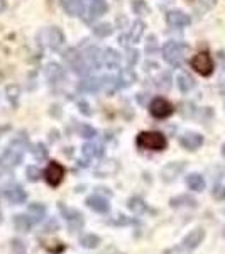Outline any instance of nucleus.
<instances>
[{
  "mask_svg": "<svg viewBox=\"0 0 225 254\" xmlns=\"http://www.w3.org/2000/svg\"><path fill=\"white\" fill-rule=\"evenodd\" d=\"M222 154H224V156H225V144L222 146Z\"/></svg>",
  "mask_w": 225,
  "mask_h": 254,
  "instance_id": "8fccbe9b",
  "label": "nucleus"
},
{
  "mask_svg": "<svg viewBox=\"0 0 225 254\" xmlns=\"http://www.w3.org/2000/svg\"><path fill=\"white\" fill-rule=\"evenodd\" d=\"M10 249L14 254H26L27 253V248H26V243L20 239H12L10 241Z\"/></svg>",
  "mask_w": 225,
  "mask_h": 254,
  "instance_id": "72a5a7b5",
  "label": "nucleus"
},
{
  "mask_svg": "<svg viewBox=\"0 0 225 254\" xmlns=\"http://www.w3.org/2000/svg\"><path fill=\"white\" fill-rule=\"evenodd\" d=\"M78 132H80V136L85 139H93L97 136V130L93 129V127H90L88 124H81L78 127Z\"/></svg>",
  "mask_w": 225,
  "mask_h": 254,
  "instance_id": "f704fd0d",
  "label": "nucleus"
},
{
  "mask_svg": "<svg viewBox=\"0 0 225 254\" xmlns=\"http://www.w3.org/2000/svg\"><path fill=\"white\" fill-rule=\"evenodd\" d=\"M19 93H20V90H19L17 85H10V87H7V95H9V100H10L14 105H17Z\"/></svg>",
  "mask_w": 225,
  "mask_h": 254,
  "instance_id": "4c0bfd02",
  "label": "nucleus"
},
{
  "mask_svg": "<svg viewBox=\"0 0 225 254\" xmlns=\"http://www.w3.org/2000/svg\"><path fill=\"white\" fill-rule=\"evenodd\" d=\"M59 229V225L56 220H49V222L46 224V227H44V232H56Z\"/></svg>",
  "mask_w": 225,
  "mask_h": 254,
  "instance_id": "79ce46f5",
  "label": "nucleus"
},
{
  "mask_svg": "<svg viewBox=\"0 0 225 254\" xmlns=\"http://www.w3.org/2000/svg\"><path fill=\"white\" fill-rule=\"evenodd\" d=\"M0 222H2V212H0Z\"/></svg>",
  "mask_w": 225,
  "mask_h": 254,
  "instance_id": "3c124183",
  "label": "nucleus"
},
{
  "mask_svg": "<svg viewBox=\"0 0 225 254\" xmlns=\"http://www.w3.org/2000/svg\"><path fill=\"white\" fill-rule=\"evenodd\" d=\"M190 64H191V68L202 76H210L212 73H214V60H212V56L208 55L207 51L196 53L193 58H191Z\"/></svg>",
  "mask_w": 225,
  "mask_h": 254,
  "instance_id": "0eeeda50",
  "label": "nucleus"
},
{
  "mask_svg": "<svg viewBox=\"0 0 225 254\" xmlns=\"http://www.w3.org/2000/svg\"><path fill=\"white\" fill-rule=\"evenodd\" d=\"M100 88H104L105 92H107V95H113V93L120 88V85H118V78L117 76H110V75L104 76V78L100 80Z\"/></svg>",
  "mask_w": 225,
  "mask_h": 254,
  "instance_id": "bb28decb",
  "label": "nucleus"
},
{
  "mask_svg": "<svg viewBox=\"0 0 225 254\" xmlns=\"http://www.w3.org/2000/svg\"><path fill=\"white\" fill-rule=\"evenodd\" d=\"M149 112L156 119H166L174 114V105L169 104L165 98H154L149 104Z\"/></svg>",
  "mask_w": 225,
  "mask_h": 254,
  "instance_id": "1a4fd4ad",
  "label": "nucleus"
},
{
  "mask_svg": "<svg viewBox=\"0 0 225 254\" xmlns=\"http://www.w3.org/2000/svg\"><path fill=\"white\" fill-rule=\"evenodd\" d=\"M185 170V163L183 161H173V163H168V165L161 170V180L166 183H171L178 178L179 175L183 173Z\"/></svg>",
  "mask_w": 225,
  "mask_h": 254,
  "instance_id": "f8f14e48",
  "label": "nucleus"
},
{
  "mask_svg": "<svg viewBox=\"0 0 225 254\" xmlns=\"http://www.w3.org/2000/svg\"><path fill=\"white\" fill-rule=\"evenodd\" d=\"M63 60L66 63V66L71 69L73 73L76 75H87L88 73V64L85 61V56L83 53L78 51L76 48H68L66 51L63 53Z\"/></svg>",
  "mask_w": 225,
  "mask_h": 254,
  "instance_id": "20e7f679",
  "label": "nucleus"
},
{
  "mask_svg": "<svg viewBox=\"0 0 225 254\" xmlns=\"http://www.w3.org/2000/svg\"><path fill=\"white\" fill-rule=\"evenodd\" d=\"M61 5L68 15H81L83 12V0H61Z\"/></svg>",
  "mask_w": 225,
  "mask_h": 254,
  "instance_id": "5701e85b",
  "label": "nucleus"
},
{
  "mask_svg": "<svg viewBox=\"0 0 225 254\" xmlns=\"http://www.w3.org/2000/svg\"><path fill=\"white\" fill-rule=\"evenodd\" d=\"M127 207H129V210L132 212V214H136V215L146 214V212L149 210V207H147L146 203H144V200L137 198V196H134V198H129Z\"/></svg>",
  "mask_w": 225,
  "mask_h": 254,
  "instance_id": "c85d7f7f",
  "label": "nucleus"
},
{
  "mask_svg": "<svg viewBox=\"0 0 225 254\" xmlns=\"http://www.w3.org/2000/svg\"><path fill=\"white\" fill-rule=\"evenodd\" d=\"M58 207H59V212L64 217V220H66L69 232H78V231L83 229L85 217H83V214H81L80 210L71 208V207H66L64 203H58Z\"/></svg>",
  "mask_w": 225,
  "mask_h": 254,
  "instance_id": "423d86ee",
  "label": "nucleus"
},
{
  "mask_svg": "<svg viewBox=\"0 0 225 254\" xmlns=\"http://www.w3.org/2000/svg\"><path fill=\"white\" fill-rule=\"evenodd\" d=\"M81 151H83V156L87 159H97V158H100L102 154H104L102 146L95 144V142H87V144L81 147Z\"/></svg>",
  "mask_w": 225,
  "mask_h": 254,
  "instance_id": "cd10ccee",
  "label": "nucleus"
},
{
  "mask_svg": "<svg viewBox=\"0 0 225 254\" xmlns=\"http://www.w3.org/2000/svg\"><path fill=\"white\" fill-rule=\"evenodd\" d=\"M100 241H102L100 236H97V234H85L80 237V244H81V248H85V249L97 248V246L100 244Z\"/></svg>",
  "mask_w": 225,
  "mask_h": 254,
  "instance_id": "2f4dec72",
  "label": "nucleus"
},
{
  "mask_svg": "<svg viewBox=\"0 0 225 254\" xmlns=\"http://www.w3.org/2000/svg\"><path fill=\"white\" fill-rule=\"evenodd\" d=\"M44 73H46V78L49 81H53V83H58L64 76V69L61 68L58 63H49L46 69H44Z\"/></svg>",
  "mask_w": 225,
  "mask_h": 254,
  "instance_id": "412c9836",
  "label": "nucleus"
},
{
  "mask_svg": "<svg viewBox=\"0 0 225 254\" xmlns=\"http://www.w3.org/2000/svg\"><path fill=\"white\" fill-rule=\"evenodd\" d=\"M219 90H220V93H222V95H225V80L222 81V83H220Z\"/></svg>",
  "mask_w": 225,
  "mask_h": 254,
  "instance_id": "49530a36",
  "label": "nucleus"
},
{
  "mask_svg": "<svg viewBox=\"0 0 225 254\" xmlns=\"http://www.w3.org/2000/svg\"><path fill=\"white\" fill-rule=\"evenodd\" d=\"M110 254H125V253H120V251H117L115 248H112L110 249Z\"/></svg>",
  "mask_w": 225,
  "mask_h": 254,
  "instance_id": "de8ad7c7",
  "label": "nucleus"
},
{
  "mask_svg": "<svg viewBox=\"0 0 225 254\" xmlns=\"http://www.w3.org/2000/svg\"><path fill=\"white\" fill-rule=\"evenodd\" d=\"M93 32L97 36H100V38H107V36L112 34V27L109 24H98V26L93 27Z\"/></svg>",
  "mask_w": 225,
  "mask_h": 254,
  "instance_id": "e433bc0d",
  "label": "nucleus"
},
{
  "mask_svg": "<svg viewBox=\"0 0 225 254\" xmlns=\"http://www.w3.org/2000/svg\"><path fill=\"white\" fill-rule=\"evenodd\" d=\"M212 196L215 200H225V187L222 185H217L214 187V191H212Z\"/></svg>",
  "mask_w": 225,
  "mask_h": 254,
  "instance_id": "a19ab883",
  "label": "nucleus"
},
{
  "mask_svg": "<svg viewBox=\"0 0 225 254\" xmlns=\"http://www.w3.org/2000/svg\"><path fill=\"white\" fill-rule=\"evenodd\" d=\"M179 144L185 147L186 151H196L203 144V136L196 132H186L185 136H181V139H179Z\"/></svg>",
  "mask_w": 225,
  "mask_h": 254,
  "instance_id": "a211bd4d",
  "label": "nucleus"
},
{
  "mask_svg": "<svg viewBox=\"0 0 225 254\" xmlns=\"http://www.w3.org/2000/svg\"><path fill=\"white\" fill-rule=\"evenodd\" d=\"M142 34H144V22L142 20H136V22L132 24V27H130V32L127 36H124V38H120L118 41H122V44H136L139 43V39L142 38Z\"/></svg>",
  "mask_w": 225,
  "mask_h": 254,
  "instance_id": "2eb2a0df",
  "label": "nucleus"
},
{
  "mask_svg": "<svg viewBox=\"0 0 225 254\" xmlns=\"http://www.w3.org/2000/svg\"><path fill=\"white\" fill-rule=\"evenodd\" d=\"M132 9L137 12V14H141V15H144V14H147L149 12V9H147V5L142 0H137V2H134L132 3Z\"/></svg>",
  "mask_w": 225,
  "mask_h": 254,
  "instance_id": "ea45409f",
  "label": "nucleus"
},
{
  "mask_svg": "<svg viewBox=\"0 0 225 254\" xmlns=\"http://www.w3.org/2000/svg\"><path fill=\"white\" fill-rule=\"evenodd\" d=\"M85 203H87L88 208H92L93 212H98V214H107V212L110 210L107 198H104V196H100V195L88 196V198L85 200Z\"/></svg>",
  "mask_w": 225,
  "mask_h": 254,
  "instance_id": "f3484780",
  "label": "nucleus"
},
{
  "mask_svg": "<svg viewBox=\"0 0 225 254\" xmlns=\"http://www.w3.org/2000/svg\"><path fill=\"white\" fill-rule=\"evenodd\" d=\"M117 78H118V85H120V88H124V87H129V85H132L134 81H136V73H134L130 68H125V69H122L120 75H118Z\"/></svg>",
  "mask_w": 225,
  "mask_h": 254,
  "instance_id": "c756f323",
  "label": "nucleus"
},
{
  "mask_svg": "<svg viewBox=\"0 0 225 254\" xmlns=\"http://www.w3.org/2000/svg\"><path fill=\"white\" fill-rule=\"evenodd\" d=\"M78 107L81 109V112H83L85 116H90V114H92V110H90V105L85 100H80L78 102Z\"/></svg>",
  "mask_w": 225,
  "mask_h": 254,
  "instance_id": "c03bdc74",
  "label": "nucleus"
},
{
  "mask_svg": "<svg viewBox=\"0 0 225 254\" xmlns=\"http://www.w3.org/2000/svg\"><path fill=\"white\" fill-rule=\"evenodd\" d=\"M3 193H5V198L9 200L10 203H14V205H22L27 200L26 190H24L22 185H19V183H9V185L5 187V190H3Z\"/></svg>",
  "mask_w": 225,
  "mask_h": 254,
  "instance_id": "9d476101",
  "label": "nucleus"
},
{
  "mask_svg": "<svg viewBox=\"0 0 225 254\" xmlns=\"http://www.w3.org/2000/svg\"><path fill=\"white\" fill-rule=\"evenodd\" d=\"M188 44L179 43V41H169L163 46V58L168 64L174 68H179L185 61L186 55H188Z\"/></svg>",
  "mask_w": 225,
  "mask_h": 254,
  "instance_id": "f257e3e1",
  "label": "nucleus"
},
{
  "mask_svg": "<svg viewBox=\"0 0 225 254\" xmlns=\"http://www.w3.org/2000/svg\"><path fill=\"white\" fill-rule=\"evenodd\" d=\"M78 88L83 90V92H97V90L100 88V80H97V78H85V80L80 81Z\"/></svg>",
  "mask_w": 225,
  "mask_h": 254,
  "instance_id": "473e14b6",
  "label": "nucleus"
},
{
  "mask_svg": "<svg viewBox=\"0 0 225 254\" xmlns=\"http://www.w3.org/2000/svg\"><path fill=\"white\" fill-rule=\"evenodd\" d=\"M178 87H179V90H181L183 93H188L190 90H193L195 80L191 78V76L188 75V73H183V75L178 76Z\"/></svg>",
  "mask_w": 225,
  "mask_h": 254,
  "instance_id": "7c9ffc66",
  "label": "nucleus"
},
{
  "mask_svg": "<svg viewBox=\"0 0 225 254\" xmlns=\"http://www.w3.org/2000/svg\"><path fill=\"white\" fill-rule=\"evenodd\" d=\"M24 147L26 146H24L19 139H15L10 144V147H7V149L0 154V170L9 171V170H14L15 166H19V163L22 161Z\"/></svg>",
  "mask_w": 225,
  "mask_h": 254,
  "instance_id": "f03ea898",
  "label": "nucleus"
},
{
  "mask_svg": "<svg viewBox=\"0 0 225 254\" xmlns=\"http://www.w3.org/2000/svg\"><path fill=\"white\" fill-rule=\"evenodd\" d=\"M118 170H120V166H118V163L115 159H107V161L100 163V165L95 168V175L100 176V178H105V176L115 175Z\"/></svg>",
  "mask_w": 225,
  "mask_h": 254,
  "instance_id": "6ab92c4d",
  "label": "nucleus"
},
{
  "mask_svg": "<svg viewBox=\"0 0 225 254\" xmlns=\"http://www.w3.org/2000/svg\"><path fill=\"white\" fill-rule=\"evenodd\" d=\"M27 215L31 217L32 219V222L34 224H38V222H41V220L46 217V207L43 205V203H31L29 205V212H27Z\"/></svg>",
  "mask_w": 225,
  "mask_h": 254,
  "instance_id": "a878e982",
  "label": "nucleus"
},
{
  "mask_svg": "<svg viewBox=\"0 0 225 254\" xmlns=\"http://www.w3.org/2000/svg\"><path fill=\"white\" fill-rule=\"evenodd\" d=\"M169 205L173 208H179V207H190V208H195L196 207V200L193 196L190 195H178L174 198L169 200Z\"/></svg>",
  "mask_w": 225,
  "mask_h": 254,
  "instance_id": "393cba45",
  "label": "nucleus"
},
{
  "mask_svg": "<svg viewBox=\"0 0 225 254\" xmlns=\"http://www.w3.org/2000/svg\"><path fill=\"white\" fill-rule=\"evenodd\" d=\"M85 61H87L90 69H97L102 64V51L95 46H90L85 51Z\"/></svg>",
  "mask_w": 225,
  "mask_h": 254,
  "instance_id": "aec40b11",
  "label": "nucleus"
},
{
  "mask_svg": "<svg viewBox=\"0 0 225 254\" xmlns=\"http://www.w3.org/2000/svg\"><path fill=\"white\" fill-rule=\"evenodd\" d=\"M186 185L193 191H203L205 190V178L198 173H191L186 176Z\"/></svg>",
  "mask_w": 225,
  "mask_h": 254,
  "instance_id": "b1692460",
  "label": "nucleus"
},
{
  "mask_svg": "<svg viewBox=\"0 0 225 254\" xmlns=\"http://www.w3.org/2000/svg\"><path fill=\"white\" fill-rule=\"evenodd\" d=\"M203 239H205V231H203L202 227H196V229H193V231L188 232V234L183 237L181 248L188 249V251H193V249H196L200 244L203 243Z\"/></svg>",
  "mask_w": 225,
  "mask_h": 254,
  "instance_id": "9b49d317",
  "label": "nucleus"
},
{
  "mask_svg": "<svg viewBox=\"0 0 225 254\" xmlns=\"http://www.w3.org/2000/svg\"><path fill=\"white\" fill-rule=\"evenodd\" d=\"M32 154H34L36 159L44 161V159L48 158V149L44 147V144H36V146H32Z\"/></svg>",
  "mask_w": 225,
  "mask_h": 254,
  "instance_id": "c9c22d12",
  "label": "nucleus"
},
{
  "mask_svg": "<svg viewBox=\"0 0 225 254\" xmlns=\"http://www.w3.org/2000/svg\"><path fill=\"white\" fill-rule=\"evenodd\" d=\"M219 61H220V66H222V69H225V51L219 53Z\"/></svg>",
  "mask_w": 225,
  "mask_h": 254,
  "instance_id": "a18cd8bd",
  "label": "nucleus"
},
{
  "mask_svg": "<svg viewBox=\"0 0 225 254\" xmlns=\"http://www.w3.org/2000/svg\"><path fill=\"white\" fill-rule=\"evenodd\" d=\"M102 64L109 69H117L120 68V55L112 48H107L102 51Z\"/></svg>",
  "mask_w": 225,
  "mask_h": 254,
  "instance_id": "dca6fc26",
  "label": "nucleus"
},
{
  "mask_svg": "<svg viewBox=\"0 0 225 254\" xmlns=\"http://www.w3.org/2000/svg\"><path fill=\"white\" fill-rule=\"evenodd\" d=\"M166 22L169 24L171 27H186V26H190L191 19H190V15L181 10H171L166 14Z\"/></svg>",
  "mask_w": 225,
  "mask_h": 254,
  "instance_id": "4468645a",
  "label": "nucleus"
},
{
  "mask_svg": "<svg viewBox=\"0 0 225 254\" xmlns=\"http://www.w3.org/2000/svg\"><path fill=\"white\" fill-rule=\"evenodd\" d=\"M136 144L139 149H147V151H165L168 146L166 137L161 132H141L136 137Z\"/></svg>",
  "mask_w": 225,
  "mask_h": 254,
  "instance_id": "7ed1b4c3",
  "label": "nucleus"
},
{
  "mask_svg": "<svg viewBox=\"0 0 225 254\" xmlns=\"http://www.w3.org/2000/svg\"><path fill=\"white\" fill-rule=\"evenodd\" d=\"M38 39L41 44L48 46L49 49H59L64 43V34L61 29L53 26V27H46V29L41 31L38 34Z\"/></svg>",
  "mask_w": 225,
  "mask_h": 254,
  "instance_id": "39448f33",
  "label": "nucleus"
},
{
  "mask_svg": "<svg viewBox=\"0 0 225 254\" xmlns=\"http://www.w3.org/2000/svg\"><path fill=\"white\" fill-rule=\"evenodd\" d=\"M5 9V0H0V12Z\"/></svg>",
  "mask_w": 225,
  "mask_h": 254,
  "instance_id": "09e8293b",
  "label": "nucleus"
},
{
  "mask_svg": "<svg viewBox=\"0 0 225 254\" xmlns=\"http://www.w3.org/2000/svg\"><path fill=\"white\" fill-rule=\"evenodd\" d=\"M32 219L27 214H17L14 217V227L19 232H29L32 227Z\"/></svg>",
  "mask_w": 225,
  "mask_h": 254,
  "instance_id": "4be33fe9",
  "label": "nucleus"
},
{
  "mask_svg": "<svg viewBox=\"0 0 225 254\" xmlns=\"http://www.w3.org/2000/svg\"><path fill=\"white\" fill-rule=\"evenodd\" d=\"M107 2L105 0H88V9L83 12L85 15V20L90 22V20L100 17V15H104L105 12H107Z\"/></svg>",
  "mask_w": 225,
  "mask_h": 254,
  "instance_id": "ddd939ff",
  "label": "nucleus"
},
{
  "mask_svg": "<svg viewBox=\"0 0 225 254\" xmlns=\"http://www.w3.org/2000/svg\"><path fill=\"white\" fill-rule=\"evenodd\" d=\"M26 173H27V178H29L31 182H38L39 176H41L39 168H36V166H27L26 168Z\"/></svg>",
  "mask_w": 225,
  "mask_h": 254,
  "instance_id": "58836bf2",
  "label": "nucleus"
},
{
  "mask_svg": "<svg viewBox=\"0 0 225 254\" xmlns=\"http://www.w3.org/2000/svg\"><path fill=\"white\" fill-rule=\"evenodd\" d=\"M44 180L48 182V185L51 187H59L61 182L64 180V175H66V170L64 166L58 161H51L44 170Z\"/></svg>",
  "mask_w": 225,
  "mask_h": 254,
  "instance_id": "6e6552de",
  "label": "nucleus"
},
{
  "mask_svg": "<svg viewBox=\"0 0 225 254\" xmlns=\"http://www.w3.org/2000/svg\"><path fill=\"white\" fill-rule=\"evenodd\" d=\"M137 58H139V53H137V51H129V56H127L129 68H132V64H136V63H137Z\"/></svg>",
  "mask_w": 225,
  "mask_h": 254,
  "instance_id": "37998d69",
  "label": "nucleus"
}]
</instances>
